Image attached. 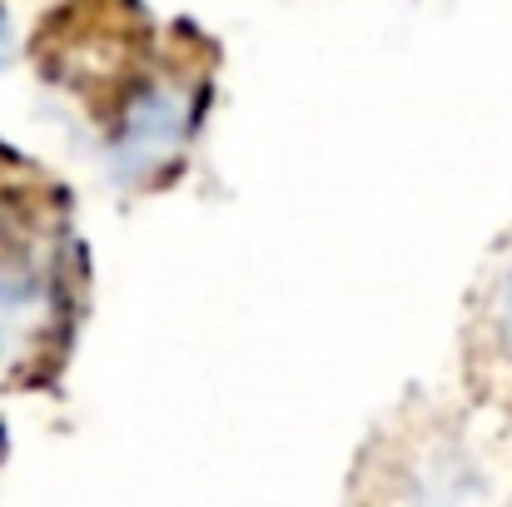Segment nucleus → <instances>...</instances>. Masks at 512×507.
<instances>
[{"label": "nucleus", "instance_id": "nucleus-1", "mask_svg": "<svg viewBox=\"0 0 512 507\" xmlns=\"http://www.w3.org/2000/svg\"><path fill=\"white\" fill-rule=\"evenodd\" d=\"M70 289L45 204L0 169V373L30 368L65 329Z\"/></svg>", "mask_w": 512, "mask_h": 507}, {"label": "nucleus", "instance_id": "nucleus-2", "mask_svg": "<svg viewBox=\"0 0 512 507\" xmlns=\"http://www.w3.org/2000/svg\"><path fill=\"white\" fill-rule=\"evenodd\" d=\"M194 125H199V85L194 80L189 85H184V75L140 80L115 110V125L105 140L110 165L120 179L145 184L170 165H179V155L194 140Z\"/></svg>", "mask_w": 512, "mask_h": 507}, {"label": "nucleus", "instance_id": "nucleus-3", "mask_svg": "<svg viewBox=\"0 0 512 507\" xmlns=\"http://www.w3.org/2000/svg\"><path fill=\"white\" fill-rule=\"evenodd\" d=\"M493 324H498V338L512 353V269L498 279V294H493Z\"/></svg>", "mask_w": 512, "mask_h": 507}, {"label": "nucleus", "instance_id": "nucleus-4", "mask_svg": "<svg viewBox=\"0 0 512 507\" xmlns=\"http://www.w3.org/2000/svg\"><path fill=\"white\" fill-rule=\"evenodd\" d=\"M5 60H10V15L0 5V70H5Z\"/></svg>", "mask_w": 512, "mask_h": 507}]
</instances>
